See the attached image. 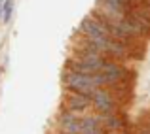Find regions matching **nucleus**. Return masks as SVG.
Returning <instances> with one entry per match:
<instances>
[{"mask_svg":"<svg viewBox=\"0 0 150 134\" xmlns=\"http://www.w3.org/2000/svg\"><path fill=\"white\" fill-rule=\"evenodd\" d=\"M99 72L106 77V87H110L112 83L122 80H135V70H131L125 62H118V61H105Z\"/></svg>","mask_w":150,"mask_h":134,"instance_id":"7ed1b4c3","label":"nucleus"},{"mask_svg":"<svg viewBox=\"0 0 150 134\" xmlns=\"http://www.w3.org/2000/svg\"><path fill=\"white\" fill-rule=\"evenodd\" d=\"M108 134H129V131H118V132H108Z\"/></svg>","mask_w":150,"mask_h":134,"instance_id":"9b49d317","label":"nucleus"},{"mask_svg":"<svg viewBox=\"0 0 150 134\" xmlns=\"http://www.w3.org/2000/svg\"><path fill=\"white\" fill-rule=\"evenodd\" d=\"M61 108L63 110H70V112H74V113L84 115L89 108H93L91 96L82 94V93H74V91H67V93H65V98H63Z\"/></svg>","mask_w":150,"mask_h":134,"instance_id":"20e7f679","label":"nucleus"},{"mask_svg":"<svg viewBox=\"0 0 150 134\" xmlns=\"http://www.w3.org/2000/svg\"><path fill=\"white\" fill-rule=\"evenodd\" d=\"M91 104H93L91 110H95V113H118L124 110V104L112 94V91L106 87H101L93 93Z\"/></svg>","mask_w":150,"mask_h":134,"instance_id":"f03ea898","label":"nucleus"},{"mask_svg":"<svg viewBox=\"0 0 150 134\" xmlns=\"http://www.w3.org/2000/svg\"><path fill=\"white\" fill-rule=\"evenodd\" d=\"M0 2H4V0H0Z\"/></svg>","mask_w":150,"mask_h":134,"instance_id":"ddd939ff","label":"nucleus"},{"mask_svg":"<svg viewBox=\"0 0 150 134\" xmlns=\"http://www.w3.org/2000/svg\"><path fill=\"white\" fill-rule=\"evenodd\" d=\"M82 134H106L97 115H82Z\"/></svg>","mask_w":150,"mask_h":134,"instance_id":"0eeeda50","label":"nucleus"},{"mask_svg":"<svg viewBox=\"0 0 150 134\" xmlns=\"http://www.w3.org/2000/svg\"><path fill=\"white\" fill-rule=\"evenodd\" d=\"M137 134H150V123H141L137 128Z\"/></svg>","mask_w":150,"mask_h":134,"instance_id":"9d476101","label":"nucleus"},{"mask_svg":"<svg viewBox=\"0 0 150 134\" xmlns=\"http://www.w3.org/2000/svg\"><path fill=\"white\" fill-rule=\"evenodd\" d=\"M65 68H67V70H72V72L88 74V76H93V74H97V72H99L97 68L89 66L88 62H82V61H78V59H74V57H69V59H67V62H65Z\"/></svg>","mask_w":150,"mask_h":134,"instance_id":"6e6552de","label":"nucleus"},{"mask_svg":"<svg viewBox=\"0 0 150 134\" xmlns=\"http://www.w3.org/2000/svg\"><path fill=\"white\" fill-rule=\"evenodd\" d=\"M57 127L67 134H82V115L74 113L70 110H59L57 112Z\"/></svg>","mask_w":150,"mask_h":134,"instance_id":"423d86ee","label":"nucleus"},{"mask_svg":"<svg viewBox=\"0 0 150 134\" xmlns=\"http://www.w3.org/2000/svg\"><path fill=\"white\" fill-rule=\"evenodd\" d=\"M0 15H2V2H0Z\"/></svg>","mask_w":150,"mask_h":134,"instance_id":"f8f14e48","label":"nucleus"},{"mask_svg":"<svg viewBox=\"0 0 150 134\" xmlns=\"http://www.w3.org/2000/svg\"><path fill=\"white\" fill-rule=\"evenodd\" d=\"M63 85H65L67 91L82 93V94H88V96H93V93L97 91L95 83H93V76L72 72V70H67V68L63 72Z\"/></svg>","mask_w":150,"mask_h":134,"instance_id":"f257e3e1","label":"nucleus"},{"mask_svg":"<svg viewBox=\"0 0 150 134\" xmlns=\"http://www.w3.org/2000/svg\"><path fill=\"white\" fill-rule=\"evenodd\" d=\"M78 34L89 38V40H101V38L110 36V34H108V29H106L101 21H97L91 13H89L88 17L82 19L80 27H78Z\"/></svg>","mask_w":150,"mask_h":134,"instance_id":"39448f33","label":"nucleus"},{"mask_svg":"<svg viewBox=\"0 0 150 134\" xmlns=\"http://www.w3.org/2000/svg\"><path fill=\"white\" fill-rule=\"evenodd\" d=\"M13 6H15V0H4L2 2V21L4 23H10L11 15H13Z\"/></svg>","mask_w":150,"mask_h":134,"instance_id":"1a4fd4ad","label":"nucleus"}]
</instances>
